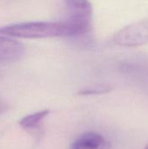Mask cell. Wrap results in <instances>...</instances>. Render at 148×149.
<instances>
[{
	"mask_svg": "<svg viewBox=\"0 0 148 149\" xmlns=\"http://www.w3.org/2000/svg\"><path fill=\"white\" fill-rule=\"evenodd\" d=\"M145 149H148V145L146 147V148H145Z\"/></svg>",
	"mask_w": 148,
	"mask_h": 149,
	"instance_id": "cell-9",
	"label": "cell"
},
{
	"mask_svg": "<svg viewBox=\"0 0 148 149\" xmlns=\"http://www.w3.org/2000/svg\"><path fill=\"white\" fill-rule=\"evenodd\" d=\"M111 87L106 85H99L95 86L92 87H88L85 89L81 90L79 94V95H98V94H104L110 92Z\"/></svg>",
	"mask_w": 148,
	"mask_h": 149,
	"instance_id": "cell-7",
	"label": "cell"
},
{
	"mask_svg": "<svg viewBox=\"0 0 148 149\" xmlns=\"http://www.w3.org/2000/svg\"><path fill=\"white\" fill-rule=\"evenodd\" d=\"M110 142L101 134L86 132L79 136L72 144V149H110Z\"/></svg>",
	"mask_w": 148,
	"mask_h": 149,
	"instance_id": "cell-5",
	"label": "cell"
},
{
	"mask_svg": "<svg viewBox=\"0 0 148 149\" xmlns=\"http://www.w3.org/2000/svg\"><path fill=\"white\" fill-rule=\"evenodd\" d=\"M0 34L20 38H47L69 37L65 22H24L0 27Z\"/></svg>",
	"mask_w": 148,
	"mask_h": 149,
	"instance_id": "cell-1",
	"label": "cell"
},
{
	"mask_svg": "<svg viewBox=\"0 0 148 149\" xmlns=\"http://www.w3.org/2000/svg\"><path fill=\"white\" fill-rule=\"evenodd\" d=\"M68 10L65 21L70 30L71 37L87 33L91 30L92 6L89 0H64Z\"/></svg>",
	"mask_w": 148,
	"mask_h": 149,
	"instance_id": "cell-2",
	"label": "cell"
},
{
	"mask_svg": "<svg viewBox=\"0 0 148 149\" xmlns=\"http://www.w3.org/2000/svg\"><path fill=\"white\" fill-rule=\"evenodd\" d=\"M8 108H9L8 104L2 98H0V114L3 113Z\"/></svg>",
	"mask_w": 148,
	"mask_h": 149,
	"instance_id": "cell-8",
	"label": "cell"
},
{
	"mask_svg": "<svg viewBox=\"0 0 148 149\" xmlns=\"http://www.w3.org/2000/svg\"><path fill=\"white\" fill-rule=\"evenodd\" d=\"M49 110H43L40 112H37L31 114H29L27 116H24L19 122L20 126L27 131H32L37 129L42 121L47 117L49 114Z\"/></svg>",
	"mask_w": 148,
	"mask_h": 149,
	"instance_id": "cell-6",
	"label": "cell"
},
{
	"mask_svg": "<svg viewBox=\"0 0 148 149\" xmlns=\"http://www.w3.org/2000/svg\"><path fill=\"white\" fill-rule=\"evenodd\" d=\"M24 54V47L21 43L4 35L0 36V62H16Z\"/></svg>",
	"mask_w": 148,
	"mask_h": 149,
	"instance_id": "cell-4",
	"label": "cell"
},
{
	"mask_svg": "<svg viewBox=\"0 0 148 149\" xmlns=\"http://www.w3.org/2000/svg\"><path fill=\"white\" fill-rule=\"evenodd\" d=\"M113 42L123 47H137L148 43V20L133 23L114 34Z\"/></svg>",
	"mask_w": 148,
	"mask_h": 149,
	"instance_id": "cell-3",
	"label": "cell"
}]
</instances>
